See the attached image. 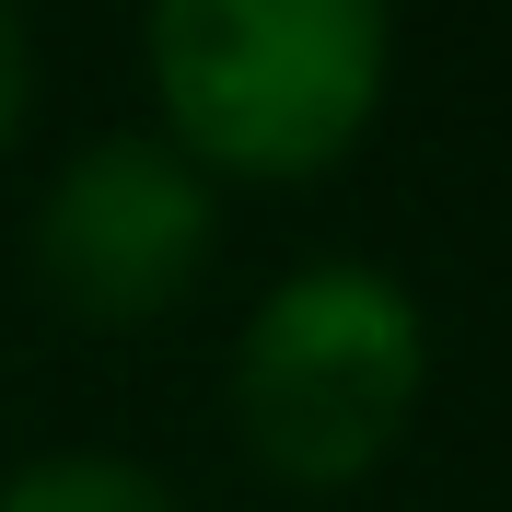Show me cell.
Returning a JSON list of instances; mask_svg holds the SVG:
<instances>
[{
  "label": "cell",
  "instance_id": "obj_4",
  "mask_svg": "<svg viewBox=\"0 0 512 512\" xmlns=\"http://www.w3.org/2000/svg\"><path fill=\"white\" fill-rule=\"evenodd\" d=\"M0 512H175V489L117 454H35L0 478Z\"/></svg>",
  "mask_w": 512,
  "mask_h": 512
},
{
  "label": "cell",
  "instance_id": "obj_5",
  "mask_svg": "<svg viewBox=\"0 0 512 512\" xmlns=\"http://www.w3.org/2000/svg\"><path fill=\"white\" fill-rule=\"evenodd\" d=\"M24 82H35V59H24V12L0 0V152H12V128H24Z\"/></svg>",
  "mask_w": 512,
  "mask_h": 512
},
{
  "label": "cell",
  "instance_id": "obj_2",
  "mask_svg": "<svg viewBox=\"0 0 512 512\" xmlns=\"http://www.w3.org/2000/svg\"><path fill=\"white\" fill-rule=\"evenodd\" d=\"M431 338L419 303L361 256L291 268L233 338V431L280 489H350L373 478L419 408Z\"/></svg>",
  "mask_w": 512,
  "mask_h": 512
},
{
  "label": "cell",
  "instance_id": "obj_1",
  "mask_svg": "<svg viewBox=\"0 0 512 512\" xmlns=\"http://www.w3.org/2000/svg\"><path fill=\"white\" fill-rule=\"evenodd\" d=\"M396 12L384 0H152V94L187 163L326 175L384 105Z\"/></svg>",
  "mask_w": 512,
  "mask_h": 512
},
{
  "label": "cell",
  "instance_id": "obj_3",
  "mask_svg": "<svg viewBox=\"0 0 512 512\" xmlns=\"http://www.w3.org/2000/svg\"><path fill=\"white\" fill-rule=\"evenodd\" d=\"M210 268V175L175 140H82L35 198V280L70 326H152Z\"/></svg>",
  "mask_w": 512,
  "mask_h": 512
}]
</instances>
